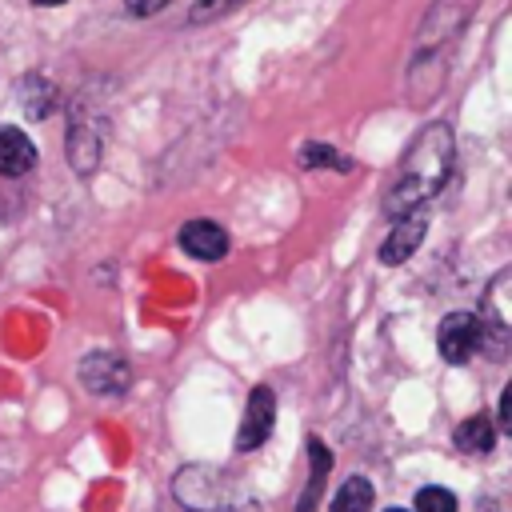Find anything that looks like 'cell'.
Masks as SVG:
<instances>
[{"instance_id":"6da1fadb","label":"cell","mask_w":512,"mask_h":512,"mask_svg":"<svg viewBox=\"0 0 512 512\" xmlns=\"http://www.w3.org/2000/svg\"><path fill=\"white\" fill-rule=\"evenodd\" d=\"M452 172V128L448 124H428L416 144L408 148L400 176L384 200L388 216H408V212H424V204L444 188Z\"/></svg>"},{"instance_id":"7a4b0ae2","label":"cell","mask_w":512,"mask_h":512,"mask_svg":"<svg viewBox=\"0 0 512 512\" xmlns=\"http://www.w3.org/2000/svg\"><path fill=\"white\" fill-rule=\"evenodd\" d=\"M80 380L96 396H120L132 384V372L120 352H92L80 360Z\"/></svg>"},{"instance_id":"3957f363","label":"cell","mask_w":512,"mask_h":512,"mask_svg":"<svg viewBox=\"0 0 512 512\" xmlns=\"http://www.w3.org/2000/svg\"><path fill=\"white\" fill-rule=\"evenodd\" d=\"M436 344H440V356L448 364H464L476 352V344H480V320L472 312H448L440 320Z\"/></svg>"},{"instance_id":"277c9868","label":"cell","mask_w":512,"mask_h":512,"mask_svg":"<svg viewBox=\"0 0 512 512\" xmlns=\"http://www.w3.org/2000/svg\"><path fill=\"white\" fill-rule=\"evenodd\" d=\"M272 424H276V396H272V388L260 384V388H252V396H248V408H244V420H240L236 448H240V452L260 448V444L268 440Z\"/></svg>"},{"instance_id":"5b68a950","label":"cell","mask_w":512,"mask_h":512,"mask_svg":"<svg viewBox=\"0 0 512 512\" xmlns=\"http://www.w3.org/2000/svg\"><path fill=\"white\" fill-rule=\"evenodd\" d=\"M428 232V216L424 212H408V216H396L392 232L384 236L380 244V264H404L408 256H416L420 240Z\"/></svg>"},{"instance_id":"8992f818","label":"cell","mask_w":512,"mask_h":512,"mask_svg":"<svg viewBox=\"0 0 512 512\" xmlns=\"http://www.w3.org/2000/svg\"><path fill=\"white\" fill-rule=\"evenodd\" d=\"M180 248L196 260H220L228 252V232L216 224V220H188L180 228Z\"/></svg>"},{"instance_id":"52a82bcc","label":"cell","mask_w":512,"mask_h":512,"mask_svg":"<svg viewBox=\"0 0 512 512\" xmlns=\"http://www.w3.org/2000/svg\"><path fill=\"white\" fill-rule=\"evenodd\" d=\"M36 168V144L20 128H0V176H24Z\"/></svg>"},{"instance_id":"ba28073f","label":"cell","mask_w":512,"mask_h":512,"mask_svg":"<svg viewBox=\"0 0 512 512\" xmlns=\"http://www.w3.org/2000/svg\"><path fill=\"white\" fill-rule=\"evenodd\" d=\"M56 84H48L44 76H24L20 80V108H24V116H32V120H44L52 108H56Z\"/></svg>"},{"instance_id":"9c48e42d","label":"cell","mask_w":512,"mask_h":512,"mask_svg":"<svg viewBox=\"0 0 512 512\" xmlns=\"http://www.w3.org/2000/svg\"><path fill=\"white\" fill-rule=\"evenodd\" d=\"M492 444H496V428H492V420L480 412V416H468L460 428H456V448L460 452H472V456H480V452H492Z\"/></svg>"},{"instance_id":"30bf717a","label":"cell","mask_w":512,"mask_h":512,"mask_svg":"<svg viewBox=\"0 0 512 512\" xmlns=\"http://www.w3.org/2000/svg\"><path fill=\"white\" fill-rule=\"evenodd\" d=\"M308 456H312V472H308V484H304V496H300L296 512H312V504H316V496H320V488L332 472V452L320 440H308Z\"/></svg>"},{"instance_id":"8fae6325","label":"cell","mask_w":512,"mask_h":512,"mask_svg":"<svg viewBox=\"0 0 512 512\" xmlns=\"http://www.w3.org/2000/svg\"><path fill=\"white\" fill-rule=\"evenodd\" d=\"M372 508V484L364 476H352L332 496V512H368Z\"/></svg>"},{"instance_id":"7c38bea8","label":"cell","mask_w":512,"mask_h":512,"mask_svg":"<svg viewBox=\"0 0 512 512\" xmlns=\"http://www.w3.org/2000/svg\"><path fill=\"white\" fill-rule=\"evenodd\" d=\"M416 512H456V496L448 488L428 484V488L416 492Z\"/></svg>"},{"instance_id":"4fadbf2b","label":"cell","mask_w":512,"mask_h":512,"mask_svg":"<svg viewBox=\"0 0 512 512\" xmlns=\"http://www.w3.org/2000/svg\"><path fill=\"white\" fill-rule=\"evenodd\" d=\"M300 164L304 168H348V160L336 156L328 144H304L300 148Z\"/></svg>"},{"instance_id":"5bb4252c","label":"cell","mask_w":512,"mask_h":512,"mask_svg":"<svg viewBox=\"0 0 512 512\" xmlns=\"http://www.w3.org/2000/svg\"><path fill=\"white\" fill-rule=\"evenodd\" d=\"M232 4H240V0H200V4L192 8V20H212L216 12H224V8H232Z\"/></svg>"},{"instance_id":"9a60e30c","label":"cell","mask_w":512,"mask_h":512,"mask_svg":"<svg viewBox=\"0 0 512 512\" xmlns=\"http://www.w3.org/2000/svg\"><path fill=\"white\" fill-rule=\"evenodd\" d=\"M124 8H128L132 16H152V12L168 8V0H124Z\"/></svg>"},{"instance_id":"2e32d148","label":"cell","mask_w":512,"mask_h":512,"mask_svg":"<svg viewBox=\"0 0 512 512\" xmlns=\"http://www.w3.org/2000/svg\"><path fill=\"white\" fill-rule=\"evenodd\" d=\"M500 428H512V388H504L500 396Z\"/></svg>"},{"instance_id":"e0dca14e","label":"cell","mask_w":512,"mask_h":512,"mask_svg":"<svg viewBox=\"0 0 512 512\" xmlns=\"http://www.w3.org/2000/svg\"><path fill=\"white\" fill-rule=\"evenodd\" d=\"M32 4H40V8H52V4H64V0H32Z\"/></svg>"},{"instance_id":"ac0fdd59","label":"cell","mask_w":512,"mask_h":512,"mask_svg":"<svg viewBox=\"0 0 512 512\" xmlns=\"http://www.w3.org/2000/svg\"><path fill=\"white\" fill-rule=\"evenodd\" d=\"M388 512H404V508H388Z\"/></svg>"}]
</instances>
